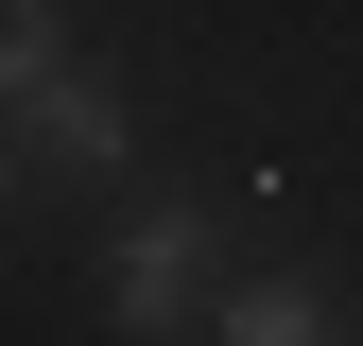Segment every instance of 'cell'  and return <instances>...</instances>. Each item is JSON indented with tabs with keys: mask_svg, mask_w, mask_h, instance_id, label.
Segmentation results:
<instances>
[{
	"mask_svg": "<svg viewBox=\"0 0 363 346\" xmlns=\"http://www.w3.org/2000/svg\"><path fill=\"white\" fill-rule=\"evenodd\" d=\"M0 18H18V35H0V69H18V139L52 156V173H121V156H139V121H121V86H86V69H69L52 0H0Z\"/></svg>",
	"mask_w": 363,
	"mask_h": 346,
	"instance_id": "obj_1",
	"label": "cell"
},
{
	"mask_svg": "<svg viewBox=\"0 0 363 346\" xmlns=\"http://www.w3.org/2000/svg\"><path fill=\"white\" fill-rule=\"evenodd\" d=\"M191 294H208V208H139V225H121V277H104V329L156 346Z\"/></svg>",
	"mask_w": 363,
	"mask_h": 346,
	"instance_id": "obj_2",
	"label": "cell"
},
{
	"mask_svg": "<svg viewBox=\"0 0 363 346\" xmlns=\"http://www.w3.org/2000/svg\"><path fill=\"white\" fill-rule=\"evenodd\" d=\"M225 346H329V294L311 277H242L225 294Z\"/></svg>",
	"mask_w": 363,
	"mask_h": 346,
	"instance_id": "obj_3",
	"label": "cell"
}]
</instances>
